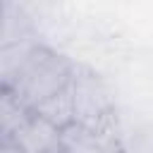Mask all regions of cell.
<instances>
[{
  "instance_id": "cell-1",
  "label": "cell",
  "mask_w": 153,
  "mask_h": 153,
  "mask_svg": "<svg viewBox=\"0 0 153 153\" xmlns=\"http://www.w3.org/2000/svg\"><path fill=\"white\" fill-rule=\"evenodd\" d=\"M69 81H72V69H69V65H67L60 55H55L53 50L38 45V48L33 50V55L29 57L24 72L19 74L12 93L17 96V100H19L26 110H31V108L38 105L43 98H48V96H53L55 91L65 88Z\"/></svg>"
},
{
  "instance_id": "cell-2",
  "label": "cell",
  "mask_w": 153,
  "mask_h": 153,
  "mask_svg": "<svg viewBox=\"0 0 153 153\" xmlns=\"http://www.w3.org/2000/svg\"><path fill=\"white\" fill-rule=\"evenodd\" d=\"M12 139L17 141V146L24 153H65L62 131H57L55 127H50L48 122L38 120L31 112L17 127Z\"/></svg>"
},
{
  "instance_id": "cell-3",
  "label": "cell",
  "mask_w": 153,
  "mask_h": 153,
  "mask_svg": "<svg viewBox=\"0 0 153 153\" xmlns=\"http://www.w3.org/2000/svg\"><path fill=\"white\" fill-rule=\"evenodd\" d=\"M29 112L36 115L38 120L48 122L50 127H55V129L62 131V134H65L67 129L76 127V108H74V86H72V81H69L65 88L55 91L53 96L43 98V100H41L38 105H33Z\"/></svg>"
},
{
  "instance_id": "cell-4",
  "label": "cell",
  "mask_w": 153,
  "mask_h": 153,
  "mask_svg": "<svg viewBox=\"0 0 153 153\" xmlns=\"http://www.w3.org/2000/svg\"><path fill=\"white\" fill-rule=\"evenodd\" d=\"M36 48H38V43H33L29 38L0 43V88L2 91L14 88L19 74L24 72V67H26V62Z\"/></svg>"
},
{
  "instance_id": "cell-5",
  "label": "cell",
  "mask_w": 153,
  "mask_h": 153,
  "mask_svg": "<svg viewBox=\"0 0 153 153\" xmlns=\"http://www.w3.org/2000/svg\"><path fill=\"white\" fill-rule=\"evenodd\" d=\"M0 153H24V151L17 146V141L12 136H2L0 139Z\"/></svg>"
},
{
  "instance_id": "cell-6",
  "label": "cell",
  "mask_w": 153,
  "mask_h": 153,
  "mask_svg": "<svg viewBox=\"0 0 153 153\" xmlns=\"http://www.w3.org/2000/svg\"><path fill=\"white\" fill-rule=\"evenodd\" d=\"M0 10H2V7H0Z\"/></svg>"
}]
</instances>
